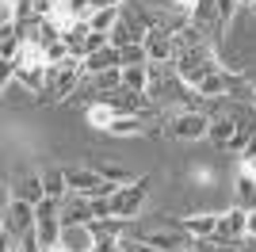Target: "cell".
Here are the masks:
<instances>
[{
  "label": "cell",
  "mask_w": 256,
  "mask_h": 252,
  "mask_svg": "<svg viewBox=\"0 0 256 252\" xmlns=\"http://www.w3.org/2000/svg\"><path fill=\"white\" fill-rule=\"evenodd\" d=\"M84 76H88V69H84L80 58H69V62H62V65H50V69H46V92L38 96V100H42V104H62L65 96H73L76 88H80Z\"/></svg>",
  "instance_id": "cell-1"
},
{
  "label": "cell",
  "mask_w": 256,
  "mask_h": 252,
  "mask_svg": "<svg viewBox=\"0 0 256 252\" xmlns=\"http://www.w3.org/2000/svg\"><path fill=\"white\" fill-rule=\"evenodd\" d=\"M172 69H176V76H180L188 88H199L210 73H218V69H226V65L218 62V54L203 42V46H195V50H184L180 58L172 62Z\"/></svg>",
  "instance_id": "cell-2"
},
{
  "label": "cell",
  "mask_w": 256,
  "mask_h": 252,
  "mask_svg": "<svg viewBox=\"0 0 256 252\" xmlns=\"http://www.w3.org/2000/svg\"><path fill=\"white\" fill-rule=\"evenodd\" d=\"M146 195H150V176H138L134 184H126V188H118L115 195H111V218H138L142 202H146Z\"/></svg>",
  "instance_id": "cell-3"
},
{
  "label": "cell",
  "mask_w": 256,
  "mask_h": 252,
  "mask_svg": "<svg viewBox=\"0 0 256 252\" xmlns=\"http://www.w3.org/2000/svg\"><path fill=\"white\" fill-rule=\"evenodd\" d=\"M164 130H168V138H176V142H199V138L210 134V115H206V111H176Z\"/></svg>",
  "instance_id": "cell-4"
},
{
  "label": "cell",
  "mask_w": 256,
  "mask_h": 252,
  "mask_svg": "<svg viewBox=\"0 0 256 252\" xmlns=\"http://www.w3.org/2000/svg\"><path fill=\"white\" fill-rule=\"evenodd\" d=\"M31 230H34V202L12 195L8 206H4V237L8 241H23Z\"/></svg>",
  "instance_id": "cell-5"
},
{
  "label": "cell",
  "mask_w": 256,
  "mask_h": 252,
  "mask_svg": "<svg viewBox=\"0 0 256 252\" xmlns=\"http://www.w3.org/2000/svg\"><path fill=\"white\" fill-rule=\"evenodd\" d=\"M248 237V210L245 206H230L218 214V230H214V241H226V244H241Z\"/></svg>",
  "instance_id": "cell-6"
},
{
  "label": "cell",
  "mask_w": 256,
  "mask_h": 252,
  "mask_svg": "<svg viewBox=\"0 0 256 252\" xmlns=\"http://www.w3.org/2000/svg\"><path fill=\"white\" fill-rule=\"evenodd\" d=\"M142 46H146V58H150L153 65H172V62H176V54H180V50H176V38H172L164 27H150V34H146Z\"/></svg>",
  "instance_id": "cell-7"
},
{
  "label": "cell",
  "mask_w": 256,
  "mask_h": 252,
  "mask_svg": "<svg viewBox=\"0 0 256 252\" xmlns=\"http://www.w3.org/2000/svg\"><path fill=\"white\" fill-rule=\"evenodd\" d=\"M92 199L80 191H69L62 199V226H92Z\"/></svg>",
  "instance_id": "cell-8"
},
{
  "label": "cell",
  "mask_w": 256,
  "mask_h": 252,
  "mask_svg": "<svg viewBox=\"0 0 256 252\" xmlns=\"http://www.w3.org/2000/svg\"><path fill=\"white\" fill-rule=\"evenodd\" d=\"M234 191H237V206L256 210V160H241V164H237Z\"/></svg>",
  "instance_id": "cell-9"
},
{
  "label": "cell",
  "mask_w": 256,
  "mask_h": 252,
  "mask_svg": "<svg viewBox=\"0 0 256 252\" xmlns=\"http://www.w3.org/2000/svg\"><path fill=\"white\" fill-rule=\"evenodd\" d=\"M12 69V73H20V69H46V46L38 38H23V46H20V54L12 58V62H4Z\"/></svg>",
  "instance_id": "cell-10"
},
{
  "label": "cell",
  "mask_w": 256,
  "mask_h": 252,
  "mask_svg": "<svg viewBox=\"0 0 256 252\" xmlns=\"http://www.w3.org/2000/svg\"><path fill=\"white\" fill-rule=\"evenodd\" d=\"M138 241H146V244H153V248H160V252H184L188 244H192V237L176 226V230H153V233H142Z\"/></svg>",
  "instance_id": "cell-11"
},
{
  "label": "cell",
  "mask_w": 256,
  "mask_h": 252,
  "mask_svg": "<svg viewBox=\"0 0 256 252\" xmlns=\"http://www.w3.org/2000/svg\"><path fill=\"white\" fill-rule=\"evenodd\" d=\"M62 172H65V184H69V191H80V195H92V191L104 184L100 168H62Z\"/></svg>",
  "instance_id": "cell-12"
},
{
  "label": "cell",
  "mask_w": 256,
  "mask_h": 252,
  "mask_svg": "<svg viewBox=\"0 0 256 252\" xmlns=\"http://www.w3.org/2000/svg\"><path fill=\"white\" fill-rule=\"evenodd\" d=\"M188 237H195V241H206V237H214V230H218V214H188V218L176 222Z\"/></svg>",
  "instance_id": "cell-13"
},
{
  "label": "cell",
  "mask_w": 256,
  "mask_h": 252,
  "mask_svg": "<svg viewBox=\"0 0 256 252\" xmlns=\"http://www.w3.org/2000/svg\"><path fill=\"white\" fill-rule=\"evenodd\" d=\"M84 69H88V76L107 73V69H122V50H118V46H104L100 54L84 58Z\"/></svg>",
  "instance_id": "cell-14"
},
{
  "label": "cell",
  "mask_w": 256,
  "mask_h": 252,
  "mask_svg": "<svg viewBox=\"0 0 256 252\" xmlns=\"http://www.w3.org/2000/svg\"><path fill=\"white\" fill-rule=\"evenodd\" d=\"M62 244L69 252H92L96 233H92V226H65L62 230Z\"/></svg>",
  "instance_id": "cell-15"
},
{
  "label": "cell",
  "mask_w": 256,
  "mask_h": 252,
  "mask_svg": "<svg viewBox=\"0 0 256 252\" xmlns=\"http://www.w3.org/2000/svg\"><path fill=\"white\" fill-rule=\"evenodd\" d=\"M150 130V115H115V122L107 126L111 138H134Z\"/></svg>",
  "instance_id": "cell-16"
},
{
  "label": "cell",
  "mask_w": 256,
  "mask_h": 252,
  "mask_svg": "<svg viewBox=\"0 0 256 252\" xmlns=\"http://www.w3.org/2000/svg\"><path fill=\"white\" fill-rule=\"evenodd\" d=\"M234 134H237V118L226 111V115H210V142L218 149H230V142H234Z\"/></svg>",
  "instance_id": "cell-17"
},
{
  "label": "cell",
  "mask_w": 256,
  "mask_h": 252,
  "mask_svg": "<svg viewBox=\"0 0 256 252\" xmlns=\"http://www.w3.org/2000/svg\"><path fill=\"white\" fill-rule=\"evenodd\" d=\"M115 107L107 104V100H88V107H84V118H88V126H92V130H104L107 134V126L115 122Z\"/></svg>",
  "instance_id": "cell-18"
},
{
  "label": "cell",
  "mask_w": 256,
  "mask_h": 252,
  "mask_svg": "<svg viewBox=\"0 0 256 252\" xmlns=\"http://www.w3.org/2000/svg\"><path fill=\"white\" fill-rule=\"evenodd\" d=\"M12 195H16V199H27V202H34V206H38V202L46 199V180L34 176V172H27V176L16 184V191H12Z\"/></svg>",
  "instance_id": "cell-19"
},
{
  "label": "cell",
  "mask_w": 256,
  "mask_h": 252,
  "mask_svg": "<svg viewBox=\"0 0 256 252\" xmlns=\"http://www.w3.org/2000/svg\"><path fill=\"white\" fill-rule=\"evenodd\" d=\"M115 88H122V69H107V73H96L92 80H88V96H92V100L115 92Z\"/></svg>",
  "instance_id": "cell-20"
},
{
  "label": "cell",
  "mask_w": 256,
  "mask_h": 252,
  "mask_svg": "<svg viewBox=\"0 0 256 252\" xmlns=\"http://www.w3.org/2000/svg\"><path fill=\"white\" fill-rule=\"evenodd\" d=\"M118 20H122V8H96L92 16H88V27L100 31V34H111Z\"/></svg>",
  "instance_id": "cell-21"
},
{
  "label": "cell",
  "mask_w": 256,
  "mask_h": 252,
  "mask_svg": "<svg viewBox=\"0 0 256 252\" xmlns=\"http://www.w3.org/2000/svg\"><path fill=\"white\" fill-rule=\"evenodd\" d=\"M122 88L146 92V88H150V62L146 65H122Z\"/></svg>",
  "instance_id": "cell-22"
},
{
  "label": "cell",
  "mask_w": 256,
  "mask_h": 252,
  "mask_svg": "<svg viewBox=\"0 0 256 252\" xmlns=\"http://www.w3.org/2000/svg\"><path fill=\"white\" fill-rule=\"evenodd\" d=\"M203 31H206V27H199V23H188V27H184V31L180 34H172V38H176V50H195V46H203ZM180 54H176V58H180Z\"/></svg>",
  "instance_id": "cell-23"
},
{
  "label": "cell",
  "mask_w": 256,
  "mask_h": 252,
  "mask_svg": "<svg viewBox=\"0 0 256 252\" xmlns=\"http://www.w3.org/2000/svg\"><path fill=\"white\" fill-rule=\"evenodd\" d=\"M237 8H241V0H214V31L218 34L230 27V20L237 16Z\"/></svg>",
  "instance_id": "cell-24"
},
{
  "label": "cell",
  "mask_w": 256,
  "mask_h": 252,
  "mask_svg": "<svg viewBox=\"0 0 256 252\" xmlns=\"http://www.w3.org/2000/svg\"><path fill=\"white\" fill-rule=\"evenodd\" d=\"M126 230H130L126 218H96L92 222V233H96V237H122Z\"/></svg>",
  "instance_id": "cell-25"
},
{
  "label": "cell",
  "mask_w": 256,
  "mask_h": 252,
  "mask_svg": "<svg viewBox=\"0 0 256 252\" xmlns=\"http://www.w3.org/2000/svg\"><path fill=\"white\" fill-rule=\"evenodd\" d=\"M195 92L203 96V100H226V73H222V69H218V73H210L199 88H195Z\"/></svg>",
  "instance_id": "cell-26"
},
{
  "label": "cell",
  "mask_w": 256,
  "mask_h": 252,
  "mask_svg": "<svg viewBox=\"0 0 256 252\" xmlns=\"http://www.w3.org/2000/svg\"><path fill=\"white\" fill-rule=\"evenodd\" d=\"M46 180V199H58L62 202L65 195H69V184H65V172H50V176H42Z\"/></svg>",
  "instance_id": "cell-27"
},
{
  "label": "cell",
  "mask_w": 256,
  "mask_h": 252,
  "mask_svg": "<svg viewBox=\"0 0 256 252\" xmlns=\"http://www.w3.org/2000/svg\"><path fill=\"white\" fill-rule=\"evenodd\" d=\"M100 176L111 180V184H118V188H126V184H134V180H138V176H130L126 168H115V164H104V168H100Z\"/></svg>",
  "instance_id": "cell-28"
},
{
  "label": "cell",
  "mask_w": 256,
  "mask_h": 252,
  "mask_svg": "<svg viewBox=\"0 0 256 252\" xmlns=\"http://www.w3.org/2000/svg\"><path fill=\"white\" fill-rule=\"evenodd\" d=\"M150 58H146V46L142 42H134V46H126L122 50V65H146Z\"/></svg>",
  "instance_id": "cell-29"
},
{
  "label": "cell",
  "mask_w": 256,
  "mask_h": 252,
  "mask_svg": "<svg viewBox=\"0 0 256 252\" xmlns=\"http://www.w3.org/2000/svg\"><path fill=\"white\" fill-rule=\"evenodd\" d=\"M92 252H126V244H122V237H96Z\"/></svg>",
  "instance_id": "cell-30"
},
{
  "label": "cell",
  "mask_w": 256,
  "mask_h": 252,
  "mask_svg": "<svg viewBox=\"0 0 256 252\" xmlns=\"http://www.w3.org/2000/svg\"><path fill=\"white\" fill-rule=\"evenodd\" d=\"M241 160H256V134H252V142L245 146V153H241Z\"/></svg>",
  "instance_id": "cell-31"
},
{
  "label": "cell",
  "mask_w": 256,
  "mask_h": 252,
  "mask_svg": "<svg viewBox=\"0 0 256 252\" xmlns=\"http://www.w3.org/2000/svg\"><path fill=\"white\" fill-rule=\"evenodd\" d=\"M248 237L256 241V210H248Z\"/></svg>",
  "instance_id": "cell-32"
},
{
  "label": "cell",
  "mask_w": 256,
  "mask_h": 252,
  "mask_svg": "<svg viewBox=\"0 0 256 252\" xmlns=\"http://www.w3.org/2000/svg\"><path fill=\"white\" fill-rule=\"evenodd\" d=\"M46 252H69V248H65V244H54V248H46Z\"/></svg>",
  "instance_id": "cell-33"
},
{
  "label": "cell",
  "mask_w": 256,
  "mask_h": 252,
  "mask_svg": "<svg viewBox=\"0 0 256 252\" xmlns=\"http://www.w3.org/2000/svg\"><path fill=\"white\" fill-rule=\"evenodd\" d=\"M241 4H245V8H252V4H256V0H241Z\"/></svg>",
  "instance_id": "cell-34"
},
{
  "label": "cell",
  "mask_w": 256,
  "mask_h": 252,
  "mask_svg": "<svg viewBox=\"0 0 256 252\" xmlns=\"http://www.w3.org/2000/svg\"><path fill=\"white\" fill-rule=\"evenodd\" d=\"M62 4H69V0H58V8H62Z\"/></svg>",
  "instance_id": "cell-35"
},
{
  "label": "cell",
  "mask_w": 256,
  "mask_h": 252,
  "mask_svg": "<svg viewBox=\"0 0 256 252\" xmlns=\"http://www.w3.org/2000/svg\"><path fill=\"white\" fill-rule=\"evenodd\" d=\"M248 12H252V16H256V4H252V8H248Z\"/></svg>",
  "instance_id": "cell-36"
}]
</instances>
